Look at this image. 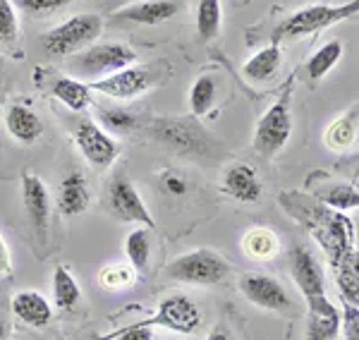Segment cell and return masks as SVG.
<instances>
[{
    "mask_svg": "<svg viewBox=\"0 0 359 340\" xmlns=\"http://www.w3.org/2000/svg\"><path fill=\"white\" fill-rule=\"evenodd\" d=\"M280 204L290 216L297 218L302 226L316 238L318 245L326 250L331 266L338 264V259L352 250V240H355V226L350 218L340 211H333L323 206L321 201L309 199L304 194H280Z\"/></svg>",
    "mask_w": 359,
    "mask_h": 340,
    "instance_id": "obj_1",
    "label": "cell"
},
{
    "mask_svg": "<svg viewBox=\"0 0 359 340\" xmlns=\"http://www.w3.org/2000/svg\"><path fill=\"white\" fill-rule=\"evenodd\" d=\"M359 10V0H350L345 5H309L280 22L273 32V43H280L285 39H302L309 34L323 32V29L338 25L343 20L355 17Z\"/></svg>",
    "mask_w": 359,
    "mask_h": 340,
    "instance_id": "obj_2",
    "label": "cell"
},
{
    "mask_svg": "<svg viewBox=\"0 0 359 340\" xmlns=\"http://www.w3.org/2000/svg\"><path fill=\"white\" fill-rule=\"evenodd\" d=\"M103 32V20L94 13L86 15H74L67 22L50 29L43 39V50L53 57L72 55L77 50H84L86 46H91L101 36Z\"/></svg>",
    "mask_w": 359,
    "mask_h": 340,
    "instance_id": "obj_3",
    "label": "cell"
},
{
    "mask_svg": "<svg viewBox=\"0 0 359 340\" xmlns=\"http://www.w3.org/2000/svg\"><path fill=\"white\" fill-rule=\"evenodd\" d=\"M135 57V50L123 43H94L84 48L77 57H72L69 72L96 82V79H103L108 74L130 67Z\"/></svg>",
    "mask_w": 359,
    "mask_h": 340,
    "instance_id": "obj_4",
    "label": "cell"
},
{
    "mask_svg": "<svg viewBox=\"0 0 359 340\" xmlns=\"http://www.w3.org/2000/svg\"><path fill=\"white\" fill-rule=\"evenodd\" d=\"M292 135L290 118V91H283V96L266 111L254 130V151L262 158H273L287 144Z\"/></svg>",
    "mask_w": 359,
    "mask_h": 340,
    "instance_id": "obj_5",
    "label": "cell"
},
{
    "mask_svg": "<svg viewBox=\"0 0 359 340\" xmlns=\"http://www.w3.org/2000/svg\"><path fill=\"white\" fill-rule=\"evenodd\" d=\"M228 261L211 250H194L187 254L177 257L168 266V276L180 283L192 285H216L228 276Z\"/></svg>",
    "mask_w": 359,
    "mask_h": 340,
    "instance_id": "obj_6",
    "label": "cell"
},
{
    "mask_svg": "<svg viewBox=\"0 0 359 340\" xmlns=\"http://www.w3.org/2000/svg\"><path fill=\"white\" fill-rule=\"evenodd\" d=\"M74 142H77L82 156L98 170L111 168L115 158L120 156L118 142L103 128H98L94 120H79L77 128H74Z\"/></svg>",
    "mask_w": 359,
    "mask_h": 340,
    "instance_id": "obj_7",
    "label": "cell"
},
{
    "mask_svg": "<svg viewBox=\"0 0 359 340\" xmlns=\"http://www.w3.org/2000/svg\"><path fill=\"white\" fill-rule=\"evenodd\" d=\"M240 292L249 302L266 309V312L287 314V312H292V307H294L285 285L266 273H245L240 278Z\"/></svg>",
    "mask_w": 359,
    "mask_h": 340,
    "instance_id": "obj_8",
    "label": "cell"
},
{
    "mask_svg": "<svg viewBox=\"0 0 359 340\" xmlns=\"http://www.w3.org/2000/svg\"><path fill=\"white\" fill-rule=\"evenodd\" d=\"M151 135L177 154H204L208 149L204 128H199L194 120H156Z\"/></svg>",
    "mask_w": 359,
    "mask_h": 340,
    "instance_id": "obj_9",
    "label": "cell"
},
{
    "mask_svg": "<svg viewBox=\"0 0 359 340\" xmlns=\"http://www.w3.org/2000/svg\"><path fill=\"white\" fill-rule=\"evenodd\" d=\"M142 324L163 326L175 333H182V336H189V333H194L196 328H199L201 312L187 295H168L163 302L158 304V309H156V314L151 319L142 321Z\"/></svg>",
    "mask_w": 359,
    "mask_h": 340,
    "instance_id": "obj_10",
    "label": "cell"
},
{
    "mask_svg": "<svg viewBox=\"0 0 359 340\" xmlns=\"http://www.w3.org/2000/svg\"><path fill=\"white\" fill-rule=\"evenodd\" d=\"M151 86V72L147 67H125V70H118L103 79H96V82L89 84L91 91H98V94H106L108 99L115 101H127L135 99V96H142L144 91Z\"/></svg>",
    "mask_w": 359,
    "mask_h": 340,
    "instance_id": "obj_11",
    "label": "cell"
},
{
    "mask_svg": "<svg viewBox=\"0 0 359 340\" xmlns=\"http://www.w3.org/2000/svg\"><path fill=\"white\" fill-rule=\"evenodd\" d=\"M108 204L115 216L125 223H137V226H144V228H154V218L149 213L147 204L144 199L139 197V192L135 189V184L125 177H115L111 189H108Z\"/></svg>",
    "mask_w": 359,
    "mask_h": 340,
    "instance_id": "obj_12",
    "label": "cell"
},
{
    "mask_svg": "<svg viewBox=\"0 0 359 340\" xmlns=\"http://www.w3.org/2000/svg\"><path fill=\"white\" fill-rule=\"evenodd\" d=\"M22 199H25L27 216L32 221L36 238L41 245L48 240V218H50V197L48 189L36 172H25L22 175Z\"/></svg>",
    "mask_w": 359,
    "mask_h": 340,
    "instance_id": "obj_13",
    "label": "cell"
},
{
    "mask_svg": "<svg viewBox=\"0 0 359 340\" xmlns=\"http://www.w3.org/2000/svg\"><path fill=\"white\" fill-rule=\"evenodd\" d=\"M290 264H292L294 283H297L299 292L304 295L306 304L318 302V299L328 297L326 295V285H323L321 266H318L316 257L311 254V252L306 250V247H294Z\"/></svg>",
    "mask_w": 359,
    "mask_h": 340,
    "instance_id": "obj_14",
    "label": "cell"
},
{
    "mask_svg": "<svg viewBox=\"0 0 359 340\" xmlns=\"http://www.w3.org/2000/svg\"><path fill=\"white\" fill-rule=\"evenodd\" d=\"M180 10L177 3L172 0H137V3L123 5L113 13L115 20L137 22V25H161L175 17Z\"/></svg>",
    "mask_w": 359,
    "mask_h": 340,
    "instance_id": "obj_15",
    "label": "cell"
},
{
    "mask_svg": "<svg viewBox=\"0 0 359 340\" xmlns=\"http://www.w3.org/2000/svg\"><path fill=\"white\" fill-rule=\"evenodd\" d=\"M223 189L230 197H235L237 201H247V204L262 199V180L247 163H235L225 170Z\"/></svg>",
    "mask_w": 359,
    "mask_h": 340,
    "instance_id": "obj_16",
    "label": "cell"
},
{
    "mask_svg": "<svg viewBox=\"0 0 359 340\" xmlns=\"http://www.w3.org/2000/svg\"><path fill=\"white\" fill-rule=\"evenodd\" d=\"M13 314L22 324H29L34 328H43L53 319V309H50L48 299L36 290H22L13 297Z\"/></svg>",
    "mask_w": 359,
    "mask_h": 340,
    "instance_id": "obj_17",
    "label": "cell"
},
{
    "mask_svg": "<svg viewBox=\"0 0 359 340\" xmlns=\"http://www.w3.org/2000/svg\"><path fill=\"white\" fill-rule=\"evenodd\" d=\"M340 338V312L328 297L309 304V328L306 340H338Z\"/></svg>",
    "mask_w": 359,
    "mask_h": 340,
    "instance_id": "obj_18",
    "label": "cell"
},
{
    "mask_svg": "<svg viewBox=\"0 0 359 340\" xmlns=\"http://www.w3.org/2000/svg\"><path fill=\"white\" fill-rule=\"evenodd\" d=\"M89 187L82 172H69L60 182V194H57V206L62 216H79L89 209Z\"/></svg>",
    "mask_w": 359,
    "mask_h": 340,
    "instance_id": "obj_19",
    "label": "cell"
},
{
    "mask_svg": "<svg viewBox=\"0 0 359 340\" xmlns=\"http://www.w3.org/2000/svg\"><path fill=\"white\" fill-rule=\"evenodd\" d=\"M5 128L22 144H34L43 135L41 118L27 106H10L5 113Z\"/></svg>",
    "mask_w": 359,
    "mask_h": 340,
    "instance_id": "obj_20",
    "label": "cell"
},
{
    "mask_svg": "<svg viewBox=\"0 0 359 340\" xmlns=\"http://www.w3.org/2000/svg\"><path fill=\"white\" fill-rule=\"evenodd\" d=\"M50 94H53L57 101L65 103L69 111H74V113H84L86 108L91 106V89L82 79L57 77L53 86H50Z\"/></svg>",
    "mask_w": 359,
    "mask_h": 340,
    "instance_id": "obj_21",
    "label": "cell"
},
{
    "mask_svg": "<svg viewBox=\"0 0 359 340\" xmlns=\"http://www.w3.org/2000/svg\"><path fill=\"white\" fill-rule=\"evenodd\" d=\"M314 197L316 201H321L323 206L333 211H352L357 209L359 204V194L355 184H347V182H328L323 187L314 189Z\"/></svg>",
    "mask_w": 359,
    "mask_h": 340,
    "instance_id": "obj_22",
    "label": "cell"
},
{
    "mask_svg": "<svg viewBox=\"0 0 359 340\" xmlns=\"http://www.w3.org/2000/svg\"><path fill=\"white\" fill-rule=\"evenodd\" d=\"M335 280L343 292L345 302L357 304L359 302V268H357V250L352 247L347 254L338 259V264H333Z\"/></svg>",
    "mask_w": 359,
    "mask_h": 340,
    "instance_id": "obj_23",
    "label": "cell"
},
{
    "mask_svg": "<svg viewBox=\"0 0 359 340\" xmlns=\"http://www.w3.org/2000/svg\"><path fill=\"white\" fill-rule=\"evenodd\" d=\"M278 67H280V46L271 43L264 50H259L257 55L249 57L245 67H242V72L249 79H254V82H266V79H271L278 72Z\"/></svg>",
    "mask_w": 359,
    "mask_h": 340,
    "instance_id": "obj_24",
    "label": "cell"
},
{
    "mask_svg": "<svg viewBox=\"0 0 359 340\" xmlns=\"http://www.w3.org/2000/svg\"><path fill=\"white\" fill-rule=\"evenodd\" d=\"M53 299L55 307L62 312L74 309V304L82 299V290H79L77 280L72 278V273L65 266H55L53 271Z\"/></svg>",
    "mask_w": 359,
    "mask_h": 340,
    "instance_id": "obj_25",
    "label": "cell"
},
{
    "mask_svg": "<svg viewBox=\"0 0 359 340\" xmlns=\"http://www.w3.org/2000/svg\"><path fill=\"white\" fill-rule=\"evenodd\" d=\"M357 140V106L350 113H345L340 120H335L326 130V147L333 151H347Z\"/></svg>",
    "mask_w": 359,
    "mask_h": 340,
    "instance_id": "obj_26",
    "label": "cell"
},
{
    "mask_svg": "<svg viewBox=\"0 0 359 340\" xmlns=\"http://www.w3.org/2000/svg\"><path fill=\"white\" fill-rule=\"evenodd\" d=\"M125 254L130 259L132 268L137 273H147L149 259H151V242H149V233L144 228H137L127 235L125 240Z\"/></svg>",
    "mask_w": 359,
    "mask_h": 340,
    "instance_id": "obj_27",
    "label": "cell"
},
{
    "mask_svg": "<svg viewBox=\"0 0 359 340\" xmlns=\"http://www.w3.org/2000/svg\"><path fill=\"white\" fill-rule=\"evenodd\" d=\"M221 0H199V8H196V34H199L204 41L218 36L221 32Z\"/></svg>",
    "mask_w": 359,
    "mask_h": 340,
    "instance_id": "obj_28",
    "label": "cell"
},
{
    "mask_svg": "<svg viewBox=\"0 0 359 340\" xmlns=\"http://www.w3.org/2000/svg\"><path fill=\"white\" fill-rule=\"evenodd\" d=\"M343 57V43L340 41H328L316 50L306 62V74L311 79H321L338 65V60Z\"/></svg>",
    "mask_w": 359,
    "mask_h": 340,
    "instance_id": "obj_29",
    "label": "cell"
},
{
    "mask_svg": "<svg viewBox=\"0 0 359 340\" xmlns=\"http://www.w3.org/2000/svg\"><path fill=\"white\" fill-rule=\"evenodd\" d=\"M242 245H245L247 257H252V259H271L280 252V242H278L276 235L266 228H257V230H252V233H247Z\"/></svg>",
    "mask_w": 359,
    "mask_h": 340,
    "instance_id": "obj_30",
    "label": "cell"
},
{
    "mask_svg": "<svg viewBox=\"0 0 359 340\" xmlns=\"http://www.w3.org/2000/svg\"><path fill=\"white\" fill-rule=\"evenodd\" d=\"M213 103H216V79L204 74L189 89V108H192L194 118H201L211 111Z\"/></svg>",
    "mask_w": 359,
    "mask_h": 340,
    "instance_id": "obj_31",
    "label": "cell"
},
{
    "mask_svg": "<svg viewBox=\"0 0 359 340\" xmlns=\"http://www.w3.org/2000/svg\"><path fill=\"white\" fill-rule=\"evenodd\" d=\"M98 118H101L103 128L115 135H130L132 130L139 125L137 115L125 111V108H98Z\"/></svg>",
    "mask_w": 359,
    "mask_h": 340,
    "instance_id": "obj_32",
    "label": "cell"
},
{
    "mask_svg": "<svg viewBox=\"0 0 359 340\" xmlns=\"http://www.w3.org/2000/svg\"><path fill=\"white\" fill-rule=\"evenodd\" d=\"M20 32L15 5L10 0H0V43H13Z\"/></svg>",
    "mask_w": 359,
    "mask_h": 340,
    "instance_id": "obj_33",
    "label": "cell"
},
{
    "mask_svg": "<svg viewBox=\"0 0 359 340\" xmlns=\"http://www.w3.org/2000/svg\"><path fill=\"white\" fill-rule=\"evenodd\" d=\"M72 3H77V0H15L17 8L32 17L50 15V13H55V10L67 8V5H72Z\"/></svg>",
    "mask_w": 359,
    "mask_h": 340,
    "instance_id": "obj_34",
    "label": "cell"
},
{
    "mask_svg": "<svg viewBox=\"0 0 359 340\" xmlns=\"http://www.w3.org/2000/svg\"><path fill=\"white\" fill-rule=\"evenodd\" d=\"M101 283L111 290H118V287H132L135 283V273L127 271L125 266H108L101 273Z\"/></svg>",
    "mask_w": 359,
    "mask_h": 340,
    "instance_id": "obj_35",
    "label": "cell"
},
{
    "mask_svg": "<svg viewBox=\"0 0 359 340\" xmlns=\"http://www.w3.org/2000/svg\"><path fill=\"white\" fill-rule=\"evenodd\" d=\"M340 326H345L347 340H359V309L357 304L345 302V312L340 316Z\"/></svg>",
    "mask_w": 359,
    "mask_h": 340,
    "instance_id": "obj_36",
    "label": "cell"
},
{
    "mask_svg": "<svg viewBox=\"0 0 359 340\" xmlns=\"http://www.w3.org/2000/svg\"><path fill=\"white\" fill-rule=\"evenodd\" d=\"M108 338H115V340H154V331H151V326H147V324H137V326H127L120 333H113V336H108Z\"/></svg>",
    "mask_w": 359,
    "mask_h": 340,
    "instance_id": "obj_37",
    "label": "cell"
},
{
    "mask_svg": "<svg viewBox=\"0 0 359 340\" xmlns=\"http://www.w3.org/2000/svg\"><path fill=\"white\" fill-rule=\"evenodd\" d=\"M161 180H163V187L170 194H177V197H180V194L187 192V180H184L182 175H177V172L168 170V172H163V177H161Z\"/></svg>",
    "mask_w": 359,
    "mask_h": 340,
    "instance_id": "obj_38",
    "label": "cell"
},
{
    "mask_svg": "<svg viewBox=\"0 0 359 340\" xmlns=\"http://www.w3.org/2000/svg\"><path fill=\"white\" fill-rule=\"evenodd\" d=\"M10 268H13V264H10V250L5 245V240L0 238V273H10Z\"/></svg>",
    "mask_w": 359,
    "mask_h": 340,
    "instance_id": "obj_39",
    "label": "cell"
},
{
    "mask_svg": "<svg viewBox=\"0 0 359 340\" xmlns=\"http://www.w3.org/2000/svg\"><path fill=\"white\" fill-rule=\"evenodd\" d=\"M206 340H230V336H228V333H223V331H213Z\"/></svg>",
    "mask_w": 359,
    "mask_h": 340,
    "instance_id": "obj_40",
    "label": "cell"
},
{
    "mask_svg": "<svg viewBox=\"0 0 359 340\" xmlns=\"http://www.w3.org/2000/svg\"><path fill=\"white\" fill-rule=\"evenodd\" d=\"M108 3H120V8H123V5H130V3H137V0H108Z\"/></svg>",
    "mask_w": 359,
    "mask_h": 340,
    "instance_id": "obj_41",
    "label": "cell"
},
{
    "mask_svg": "<svg viewBox=\"0 0 359 340\" xmlns=\"http://www.w3.org/2000/svg\"><path fill=\"white\" fill-rule=\"evenodd\" d=\"M5 336H8V328H5V324L0 321V340H3Z\"/></svg>",
    "mask_w": 359,
    "mask_h": 340,
    "instance_id": "obj_42",
    "label": "cell"
},
{
    "mask_svg": "<svg viewBox=\"0 0 359 340\" xmlns=\"http://www.w3.org/2000/svg\"><path fill=\"white\" fill-rule=\"evenodd\" d=\"M3 70H5V60L0 57V77H3Z\"/></svg>",
    "mask_w": 359,
    "mask_h": 340,
    "instance_id": "obj_43",
    "label": "cell"
},
{
    "mask_svg": "<svg viewBox=\"0 0 359 340\" xmlns=\"http://www.w3.org/2000/svg\"><path fill=\"white\" fill-rule=\"evenodd\" d=\"M89 340H106V338H103V336H91Z\"/></svg>",
    "mask_w": 359,
    "mask_h": 340,
    "instance_id": "obj_44",
    "label": "cell"
}]
</instances>
